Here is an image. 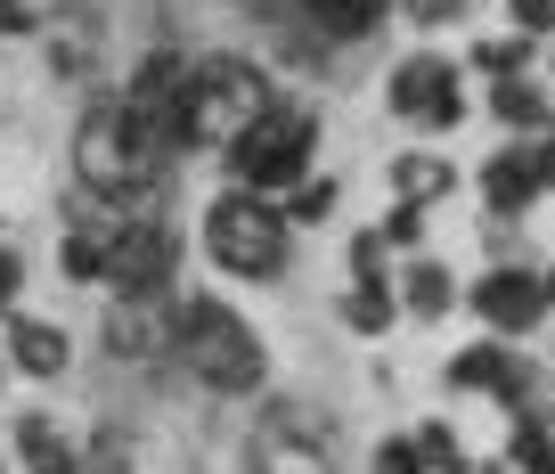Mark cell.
Instances as JSON below:
<instances>
[{
  "mask_svg": "<svg viewBox=\"0 0 555 474\" xmlns=\"http://www.w3.org/2000/svg\"><path fill=\"white\" fill-rule=\"evenodd\" d=\"M172 360H180L205 393H221V401H245V393L270 385V344H261L254 319H245L237 303H221L212 286H205V295H180Z\"/></svg>",
  "mask_w": 555,
  "mask_h": 474,
  "instance_id": "cell-1",
  "label": "cell"
},
{
  "mask_svg": "<svg viewBox=\"0 0 555 474\" xmlns=\"http://www.w3.org/2000/svg\"><path fill=\"white\" fill-rule=\"evenodd\" d=\"M278 106V82L270 66H254V57H196L189 66V99H180L172 115V156H189V148H229L237 131H254L261 115Z\"/></svg>",
  "mask_w": 555,
  "mask_h": 474,
  "instance_id": "cell-2",
  "label": "cell"
},
{
  "mask_svg": "<svg viewBox=\"0 0 555 474\" xmlns=\"http://www.w3.org/2000/svg\"><path fill=\"white\" fill-rule=\"evenodd\" d=\"M205 254H212V270H229V279L270 286V279H286V262H295V229H286V213H278L270 196L221 189L205 205Z\"/></svg>",
  "mask_w": 555,
  "mask_h": 474,
  "instance_id": "cell-3",
  "label": "cell"
},
{
  "mask_svg": "<svg viewBox=\"0 0 555 474\" xmlns=\"http://www.w3.org/2000/svg\"><path fill=\"white\" fill-rule=\"evenodd\" d=\"M311 164H319V115H311V106H270L254 131H237V140L221 148L229 189H245V196H286V189H302V180H311Z\"/></svg>",
  "mask_w": 555,
  "mask_h": 474,
  "instance_id": "cell-4",
  "label": "cell"
},
{
  "mask_svg": "<svg viewBox=\"0 0 555 474\" xmlns=\"http://www.w3.org/2000/svg\"><path fill=\"white\" fill-rule=\"evenodd\" d=\"M384 106L392 115H409L416 131H457L466 124V66L441 50H416L392 66V82H384Z\"/></svg>",
  "mask_w": 555,
  "mask_h": 474,
  "instance_id": "cell-5",
  "label": "cell"
},
{
  "mask_svg": "<svg viewBox=\"0 0 555 474\" xmlns=\"http://www.w3.org/2000/svg\"><path fill=\"white\" fill-rule=\"evenodd\" d=\"M466 311L482 319L499 344H531V335L547 328V279H539V262H490L482 279L466 286Z\"/></svg>",
  "mask_w": 555,
  "mask_h": 474,
  "instance_id": "cell-6",
  "label": "cell"
},
{
  "mask_svg": "<svg viewBox=\"0 0 555 474\" xmlns=\"http://www.w3.org/2000/svg\"><path fill=\"white\" fill-rule=\"evenodd\" d=\"M180 270V238L164 213H139L106 238V295H172Z\"/></svg>",
  "mask_w": 555,
  "mask_h": 474,
  "instance_id": "cell-7",
  "label": "cell"
},
{
  "mask_svg": "<svg viewBox=\"0 0 555 474\" xmlns=\"http://www.w3.org/2000/svg\"><path fill=\"white\" fill-rule=\"evenodd\" d=\"M172 328H180V295H106L99 311V351L139 369V360H172Z\"/></svg>",
  "mask_w": 555,
  "mask_h": 474,
  "instance_id": "cell-8",
  "label": "cell"
},
{
  "mask_svg": "<svg viewBox=\"0 0 555 474\" xmlns=\"http://www.w3.org/2000/svg\"><path fill=\"white\" fill-rule=\"evenodd\" d=\"M245 458H254V474H344L327 425L311 409H270L254 425V441H245Z\"/></svg>",
  "mask_w": 555,
  "mask_h": 474,
  "instance_id": "cell-9",
  "label": "cell"
},
{
  "mask_svg": "<svg viewBox=\"0 0 555 474\" xmlns=\"http://www.w3.org/2000/svg\"><path fill=\"white\" fill-rule=\"evenodd\" d=\"M441 385H450V393H490V401H506V409H531V393H539V369L522 360V344H499V335H482V344L450 351Z\"/></svg>",
  "mask_w": 555,
  "mask_h": 474,
  "instance_id": "cell-10",
  "label": "cell"
},
{
  "mask_svg": "<svg viewBox=\"0 0 555 474\" xmlns=\"http://www.w3.org/2000/svg\"><path fill=\"white\" fill-rule=\"evenodd\" d=\"M189 66H196L189 50L156 41V50H139V66L122 74V90H115V99L131 106L139 124H156V140H172V115H180V99H189Z\"/></svg>",
  "mask_w": 555,
  "mask_h": 474,
  "instance_id": "cell-11",
  "label": "cell"
},
{
  "mask_svg": "<svg viewBox=\"0 0 555 474\" xmlns=\"http://www.w3.org/2000/svg\"><path fill=\"white\" fill-rule=\"evenodd\" d=\"M0 360H9V376H34V385H57V376L74 369V328L50 311H9L0 319Z\"/></svg>",
  "mask_w": 555,
  "mask_h": 474,
  "instance_id": "cell-12",
  "label": "cell"
},
{
  "mask_svg": "<svg viewBox=\"0 0 555 474\" xmlns=\"http://www.w3.org/2000/svg\"><path fill=\"white\" fill-rule=\"evenodd\" d=\"M9 458H17V474H82V434L66 418H50V409H17Z\"/></svg>",
  "mask_w": 555,
  "mask_h": 474,
  "instance_id": "cell-13",
  "label": "cell"
},
{
  "mask_svg": "<svg viewBox=\"0 0 555 474\" xmlns=\"http://www.w3.org/2000/svg\"><path fill=\"white\" fill-rule=\"evenodd\" d=\"M392 9H400V0H286V17H295L311 41H327V50L367 41L384 17H392Z\"/></svg>",
  "mask_w": 555,
  "mask_h": 474,
  "instance_id": "cell-14",
  "label": "cell"
},
{
  "mask_svg": "<svg viewBox=\"0 0 555 474\" xmlns=\"http://www.w3.org/2000/svg\"><path fill=\"white\" fill-rule=\"evenodd\" d=\"M384 180H392V196L400 205H441V196H457V164L450 156H434V148H400L392 164H384Z\"/></svg>",
  "mask_w": 555,
  "mask_h": 474,
  "instance_id": "cell-15",
  "label": "cell"
},
{
  "mask_svg": "<svg viewBox=\"0 0 555 474\" xmlns=\"http://www.w3.org/2000/svg\"><path fill=\"white\" fill-rule=\"evenodd\" d=\"M392 303H400V319H441V311L457 303L450 262H441V254H409V262H400V279H392Z\"/></svg>",
  "mask_w": 555,
  "mask_h": 474,
  "instance_id": "cell-16",
  "label": "cell"
},
{
  "mask_svg": "<svg viewBox=\"0 0 555 474\" xmlns=\"http://www.w3.org/2000/svg\"><path fill=\"white\" fill-rule=\"evenodd\" d=\"M474 189H482V205L499 213V221H515V213H531L539 196H547V189H539V172L522 164V148H499V156L482 164V180H474Z\"/></svg>",
  "mask_w": 555,
  "mask_h": 474,
  "instance_id": "cell-17",
  "label": "cell"
},
{
  "mask_svg": "<svg viewBox=\"0 0 555 474\" xmlns=\"http://www.w3.org/2000/svg\"><path fill=\"white\" fill-rule=\"evenodd\" d=\"M335 319H344L351 335H392L400 303H392V286H344V295H335Z\"/></svg>",
  "mask_w": 555,
  "mask_h": 474,
  "instance_id": "cell-18",
  "label": "cell"
},
{
  "mask_svg": "<svg viewBox=\"0 0 555 474\" xmlns=\"http://www.w3.org/2000/svg\"><path fill=\"white\" fill-rule=\"evenodd\" d=\"M490 115H499V124H515V131H547V124H555V99L522 74V82H499V90H490Z\"/></svg>",
  "mask_w": 555,
  "mask_h": 474,
  "instance_id": "cell-19",
  "label": "cell"
},
{
  "mask_svg": "<svg viewBox=\"0 0 555 474\" xmlns=\"http://www.w3.org/2000/svg\"><path fill=\"white\" fill-rule=\"evenodd\" d=\"M57 279H66V286H106V238L57 229Z\"/></svg>",
  "mask_w": 555,
  "mask_h": 474,
  "instance_id": "cell-20",
  "label": "cell"
},
{
  "mask_svg": "<svg viewBox=\"0 0 555 474\" xmlns=\"http://www.w3.org/2000/svg\"><path fill=\"white\" fill-rule=\"evenodd\" d=\"M409 441H416V458H425V474H466V441H457V425H450V418L409 425Z\"/></svg>",
  "mask_w": 555,
  "mask_h": 474,
  "instance_id": "cell-21",
  "label": "cell"
},
{
  "mask_svg": "<svg viewBox=\"0 0 555 474\" xmlns=\"http://www.w3.org/2000/svg\"><path fill=\"white\" fill-rule=\"evenodd\" d=\"M335 196H344V180H327V172H311L302 189H286V229H319V221H335Z\"/></svg>",
  "mask_w": 555,
  "mask_h": 474,
  "instance_id": "cell-22",
  "label": "cell"
},
{
  "mask_svg": "<svg viewBox=\"0 0 555 474\" xmlns=\"http://www.w3.org/2000/svg\"><path fill=\"white\" fill-rule=\"evenodd\" d=\"M466 66L482 74L490 90H499V82H522V74H531V41H522V34H515V41H474Z\"/></svg>",
  "mask_w": 555,
  "mask_h": 474,
  "instance_id": "cell-23",
  "label": "cell"
},
{
  "mask_svg": "<svg viewBox=\"0 0 555 474\" xmlns=\"http://www.w3.org/2000/svg\"><path fill=\"white\" fill-rule=\"evenodd\" d=\"M376 238H384V254H400V262H409V254H425V213L416 205H384V221H376Z\"/></svg>",
  "mask_w": 555,
  "mask_h": 474,
  "instance_id": "cell-24",
  "label": "cell"
},
{
  "mask_svg": "<svg viewBox=\"0 0 555 474\" xmlns=\"http://www.w3.org/2000/svg\"><path fill=\"white\" fill-rule=\"evenodd\" d=\"M344 254H351V286H392V254H384L376 229H351Z\"/></svg>",
  "mask_w": 555,
  "mask_h": 474,
  "instance_id": "cell-25",
  "label": "cell"
},
{
  "mask_svg": "<svg viewBox=\"0 0 555 474\" xmlns=\"http://www.w3.org/2000/svg\"><path fill=\"white\" fill-rule=\"evenodd\" d=\"M82 474H131V434L122 425H99L82 441Z\"/></svg>",
  "mask_w": 555,
  "mask_h": 474,
  "instance_id": "cell-26",
  "label": "cell"
},
{
  "mask_svg": "<svg viewBox=\"0 0 555 474\" xmlns=\"http://www.w3.org/2000/svg\"><path fill=\"white\" fill-rule=\"evenodd\" d=\"M25 279H34V262L17 254V238H9V221H0V319L25 303Z\"/></svg>",
  "mask_w": 555,
  "mask_h": 474,
  "instance_id": "cell-27",
  "label": "cell"
},
{
  "mask_svg": "<svg viewBox=\"0 0 555 474\" xmlns=\"http://www.w3.org/2000/svg\"><path fill=\"white\" fill-rule=\"evenodd\" d=\"M0 34H9V41H34V34H50L41 0H0Z\"/></svg>",
  "mask_w": 555,
  "mask_h": 474,
  "instance_id": "cell-28",
  "label": "cell"
},
{
  "mask_svg": "<svg viewBox=\"0 0 555 474\" xmlns=\"http://www.w3.org/2000/svg\"><path fill=\"white\" fill-rule=\"evenodd\" d=\"M50 74H57V82H82V74H90V41L50 34Z\"/></svg>",
  "mask_w": 555,
  "mask_h": 474,
  "instance_id": "cell-29",
  "label": "cell"
},
{
  "mask_svg": "<svg viewBox=\"0 0 555 474\" xmlns=\"http://www.w3.org/2000/svg\"><path fill=\"white\" fill-rule=\"evenodd\" d=\"M515 148H522V164H531V172H539V189L555 196V124H547V131H522Z\"/></svg>",
  "mask_w": 555,
  "mask_h": 474,
  "instance_id": "cell-30",
  "label": "cell"
},
{
  "mask_svg": "<svg viewBox=\"0 0 555 474\" xmlns=\"http://www.w3.org/2000/svg\"><path fill=\"white\" fill-rule=\"evenodd\" d=\"M376 474H425L416 441H409V434H384V441H376Z\"/></svg>",
  "mask_w": 555,
  "mask_h": 474,
  "instance_id": "cell-31",
  "label": "cell"
},
{
  "mask_svg": "<svg viewBox=\"0 0 555 474\" xmlns=\"http://www.w3.org/2000/svg\"><path fill=\"white\" fill-rule=\"evenodd\" d=\"M506 17H515L522 41H539V34H555V0H506Z\"/></svg>",
  "mask_w": 555,
  "mask_h": 474,
  "instance_id": "cell-32",
  "label": "cell"
},
{
  "mask_svg": "<svg viewBox=\"0 0 555 474\" xmlns=\"http://www.w3.org/2000/svg\"><path fill=\"white\" fill-rule=\"evenodd\" d=\"M409 17H416V25H450L457 0H409Z\"/></svg>",
  "mask_w": 555,
  "mask_h": 474,
  "instance_id": "cell-33",
  "label": "cell"
},
{
  "mask_svg": "<svg viewBox=\"0 0 555 474\" xmlns=\"http://www.w3.org/2000/svg\"><path fill=\"white\" fill-rule=\"evenodd\" d=\"M0 393H9V360H0Z\"/></svg>",
  "mask_w": 555,
  "mask_h": 474,
  "instance_id": "cell-34",
  "label": "cell"
},
{
  "mask_svg": "<svg viewBox=\"0 0 555 474\" xmlns=\"http://www.w3.org/2000/svg\"><path fill=\"white\" fill-rule=\"evenodd\" d=\"M0 474H9V458H0Z\"/></svg>",
  "mask_w": 555,
  "mask_h": 474,
  "instance_id": "cell-35",
  "label": "cell"
}]
</instances>
